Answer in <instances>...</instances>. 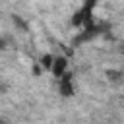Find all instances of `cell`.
Masks as SVG:
<instances>
[{"mask_svg":"<svg viewBox=\"0 0 124 124\" xmlns=\"http://www.w3.org/2000/svg\"><path fill=\"white\" fill-rule=\"evenodd\" d=\"M107 29H108V25H105V23H99V21L91 19L89 23H85L83 27H79L78 35H76V37H74V41H72V46H79V45L91 43L93 39H97L99 35H103Z\"/></svg>","mask_w":124,"mask_h":124,"instance_id":"cell-1","label":"cell"},{"mask_svg":"<svg viewBox=\"0 0 124 124\" xmlns=\"http://www.w3.org/2000/svg\"><path fill=\"white\" fill-rule=\"evenodd\" d=\"M56 83H58V93H60V97L72 99V97L76 95V83H74L72 72H66V74H62L60 78H56Z\"/></svg>","mask_w":124,"mask_h":124,"instance_id":"cell-2","label":"cell"},{"mask_svg":"<svg viewBox=\"0 0 124 124\" xmlns=\"http://www.w3.org/2000/svg\"><path fill=\"white\" fill-rule=\"evenodd\" d=\"M66 72H68V56H64V54L54 56L52 66H50V74H52L54 78H60V76L66 74Z\"/></svg>","mask_w":124,"mask_h":124,"instance_id":"cell-3","label":"cell"},{"mask_svg":"<svg viewBox=\"0 0 124 124\" xmlns=\"http://www.w3.org/2000/svg\"><path fill=\"white\" fill-rule=\"evenodd\" d=\"M10 19H12V25L16 27V31H19V33H29V23H27L19 14H12Z\"/></svg>","mask_w":124,"mask_h":124,"instance_id":"cell-4","label":"cell"},{"mask_svg":"<svg viewBox=\"0 0 124 124\" xmlns=\"http://www.w3.org/2000/svg\"><path fill=\"white\" fill-rule=\"evenodd\" d=\"M105 76H107V79H108V81H112V83H118V81H122V78H124V72H122V70H116V68H108V70L105 72Z\"/></svg>","mask_w":124,"mask_h":124,"instance_id":"cell-5","label":"cell"},{"mask_svg":"<svg viewBox=\"0 0 124 124\" xmlns=\"http://www.w3.org/2000/svg\"><path fill=\"white\" fill-rule=\"evenodd\" d=\"M52 60H54V54H50V52H45V54H41V56H39V60H37V62L43 66V70H45V72H50Z\"/></svg>","mask_w":124,"mask_h":124,"instance_id":"cell-6","label":"cell"},{"mask_svg":"<svg viewBox=\"0 0 124 124\" xmlns=\"http://www.w3.org/2000/svg\"><path fill=\"white\" fill-rule=\"evenodd\" d=\"M43 72H45V70H43V66H41L39 62H33V66H31V74H33L35 78H39Z\"/></svg>","mask_w":124,"mask_h":124,"instance_id":"cell-7","label":"cell"},{"mask_svg":"<svg viewBox=\"0 0 124 124\" xmlns=\"http://www.w3.org/2000/svg\"><path fill=\"white\" fill-rule=\"evenodd\" d=\"M8 48H10V39L6 35H0V52H4Z\"/></svg>","mask_w":124,"mask_h":124,"instance_id":"cell-8","label":"cell"},{"mask_svg":"<svg viewBox=\"0 0 124 124\" xmlns=\"http://www.w3.org/2000/svg\"><path fill=\"white\" fill-rule=\"evenodd\" d=\"M4 93H6V85L0 81V95H4Z\"/></svg>","mask_w":124,"mask_h":124,"instance_id":"cell-9","label":"cell"},{"mask_svg":"<svg viewBox=\"0 0 124 124\" xmlns=\"http://www.w3.org/2000/svg\"><path fill=\"white\" fill-rule=\"evenodd\" d=\"M83 2H87V4H91V6H97L99 0H83Z\"/></svg>","mask_w":124,"mask_h":124,"instance_id":"cell-10","label":"cell"},{"mask_svg":"<svg viewBox=\"0 0 124 124\" xmlns=\"http://www.w3.org/2000/svg\"><path fill=\"white\" fill-rule=\"evenodd\" d=\"M2 122H6V118H0V124H2Z\"/></svg>","mask_w":124,"mask_h":124,"instance_id":"cell-11","label":"cell"}]
</instances>
